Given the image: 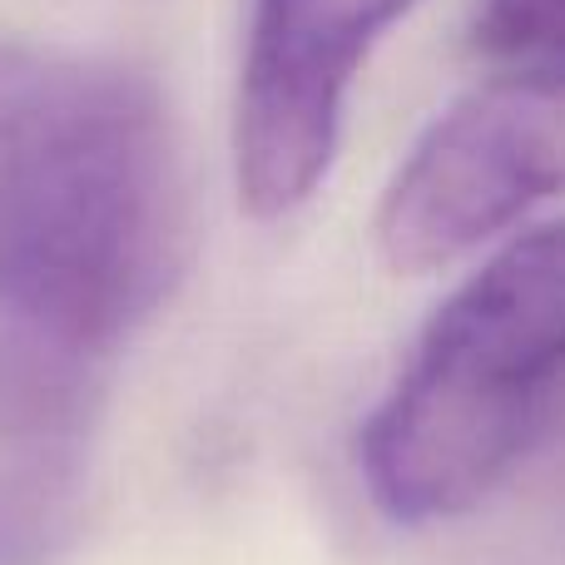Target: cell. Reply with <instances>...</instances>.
<instances>
[{"mask_svg": "<svg viewBox=\"0 0 565 565\" xmlns=\"http://www.w3.org/2000/svg\"><path fill=\"white\" fill-rule=\"evenodd\" d=\"M189 204L159 89L0 40V312L115 352L184 274Z\"/></svg>", "mask_w": 565, "mask_h": 565, "instance_id": "obj_1", "label": "cell"}, {"mask_svg": "<svg viewBox=\"0 0 565 565\" xmlns=\"http://www.w3.org/2000/svg\"><path fill=\"white\" fill-rule=\"evenodd\" d=\"M565 407V218L511 238L422 332L362 427L358 461L392 521H447L511 477Z\"/></svg>", "mask_w": 565, "mask_h": 565, "instance_id": "obj_2", "label": "cell"}, {"mask_svg": "<svg viewBox=\"0 0 565 565\" xmlns=\"http://www.w3.org/2000/svg\"><path fill=\"white\" fill-rule=\"evenodd\" d=\"M565 194V60L521 65L447 109L377 209V248L427 274Z\"/></svg>", "mask_w": 565, "mask_h": 565, "instance_id": "obj_3", "label": "cell"}, {"mask_svg": "<svg viewBox=\"0 0 565 565\" xmlns=\"http://www.w3.org/2000/svg\"><path fill=\"white\" fill-rule=\"evenodd\" d=\"M417 0H258L234 109L238 199L254 218L302 209L328 179L342 105L372 40Z\"/></svg>", "mask_w": 565, "mask_h": 565, "instance_id": "obj_4", "label": "cell"}, {"mask_svg": "<svg viewBox=\"0 0 565 565\" xmlns=\"http://www.w3.org/2000/svg\"><path fill=\"white\" fill-rule=\"evenodd\" d=\"M85 511V447H0V565H50Z\"/></svg>", "mask_w": 565, "mask_h": 565, "instance_id": "obj_5", "label": "cell"}, {"mask_svg": "<svg viewBox=\"0 0 565 565\" xmlns=\"http://www.w3.org/2000/svg\"><path fill=\"white\" fill-rule=\"evenodd\" d=\"M477 50L507 65H556L565 60V0H481Z\"/></svg>", "mask_w": 565, "mask_h": 565, "instance_id": "obj_6", "label": "cell"}]
</instances>
